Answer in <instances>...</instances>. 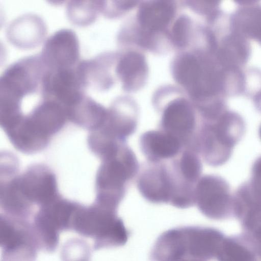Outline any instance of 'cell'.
<instances>
[{
    "mask_svg": "<svg viewBox=\"0 0 261 261\" xmlns=\"http://www.w3.org/2000/svg\"><path fill=\"white\" fill-rule=\"evenodd\" d=\"M18 170L1 179V206L9 216L25 219L34 205L39 208L60 194L56 175L48 166L34 164L20 174Z\"/></svg>",
    "mask_w": 261,
    "mask_h": 261,
    "instance_id": "6da1fadb",
    "label": "cell"
},
{
    "mask_svg": "<svg viewBox=\"0 0 261 261\" xmlns=\"http://www.w3.org/2000/svg\"><path fill=\"white\" fill-rule=\"evenodd\" d=\"M225 238L219 230L188 226L174 228L161 234L150 253V261H174L191 258L216 259Z\"/></svg>",
    "mask_w": 261,
    "mask_h": 261,
    "instance_id": "7a4b0ae2",
    "label": "cell"
},
{
    "mask_svg": "<svg viewBox=\"0 0 261 261\" xmlns=\"http://www.w3.org/2000/svg\"><path fill=\"white\" fill-rule=\"evenodd\" d=\"M100 160L96 175L95 202L118 209L139 171V162L126 142Z\"/></svg>",
    "mask_w": 261,
    "mask_h": 261,
    "instance_id": "3957f363",
    "label": "cell"
},
{
    "mask_svg": "<svg viewBox=\"0 0 261 261\" xmlns=\"http://www.w3.org/2000/svg\"><path fill=\"white\" fill-rule=\"evenodd\" d=\"M117 209L94 202L87 206L80 203L74 210L69 230L95 241V249L124 245L130 232L117 215Z\"/></svg>",
    "mask_w": 261,
    "mask_h": 261,
    "instance_id": "277c9868",
    "label": "cell"
},
{
    "mask_svg": "<svg viewBox=\"0 0 261 261\" xmlns=\"http://www.w3.org/2000/svg\"><path fill=\"white\" fill-rule=\"evenodd\" d=\"M46 71L39 54L21 59L6 68L0 78V95L22 101L28 95L40 91Z\"/></svg>",
    "mask_w": 261,
    "mask_h": 261,
    "instance_id": "5b68a950",
    "label": "cell"
},
{
    "mask_svg": "<svg viewBox=\"0 0 261 261\" xmlns=\"http://www.w3.org/2000/svg\"><path fill=\"white\" fill-rule=\"evenodd\" d=\"M195 205L204 216L216 220L234 216L233 196L230 186L222 177L205 174L200 177L195 190Z\"/></svg>",
    "mask_w": 261,
    "mask_h": 261,
    "instance_id": "8992f818",
    "label": "cell"
},
{
    "mask_svg": "<svg viewBox=\"0 0 261 261\" xmlns=\"http://www.w3.org/2000/svg\"><path fill=\"white\" fill-rule=\"evenodd\" d=\"M46 70L40 89L42 99H51L63 105L67 109L85 94L84 81L78 68Z\"/></svg>",
    "mask_w": 261,
    "mask_h": 261,
    "instance_id": "52a82bcc",
    "label": "cell"
},
{
    "mask_svg": "<svg viewBox=\"0 0 261 261\" xmlns=\"http://www.w3.org/2000/svg\"><path fill=\"white\" fill-rule=\"evenodd\" d=\"M137 188L142 197L154 204H169L173 194V184L167 161H147L140 168Z\"/></svg>",
    "mask_w": 261,
    "mask_h": 261,
    "instance_id": "ba28073f",
    "label": "cell"
},
{
    "mask_svg": "<svg viewBox=\"0 0 261 261\" xmlns=\"http://www.w3.org/2000/svg\"><path fill=\"white\" fill-rule=\"evenodd\" d=\"M138 118L137 109L134 105L116 101L108 109L104 122L92 133L104 143L126 142L137 128Z\"/></svg>",
    "mask_w": 261,
    "mask_h": 261,
    "instance_id": "9c48e42d",
    "label": "cell"
},
{
    "mask_svg": "<svg viewBox=\"0 0 261 261\" xmlns=\"http://www.w3.org/2000/svg\"><path fill=\"white\" fill-rule=\"evenodd\" d=\"M39 55L46 70L75 67L80 62L76 34L67 29L56 32L45 41Z\"/></svg>",
    "mask_w": 261,
    "mask_h": 261,
    "instance_id": "30bf717a",
    "label": "cell"
},
{
    "mask_svg": "<svg viewBox=\"0 0 261 261\" xmlns=\"http://www.w3.org/2000/svg\"><path fill=\"white\" fill-rule=\"evenodd\" d=\"M198 125L194 108L186 100L178 99L164 108L159 129L175 137L185 148H189Z\"/></svg>",
    "mask_w": 261,
    "mask_h": 261,
    "instance_id": "8fae6325",
    "label": "cell"
},
{
    "mask_svg": "<svg viewBox=\"0 0 261 261\" xmlns=\"http://www.w3.org/2000/svg\"><path fill=\"white\" fill-rule=\"evenodd\" d=\"M47 28L39 16L28 13L16 18L6 31L8 41L15 47L30 49L39 46L44 40Z\"/></svg>",
    "mask_w": 261,
    "mask_h": 261,
    "instance_id": "7c38bea8",
    "label": "cell"
},
{
    "mask_svg": "<svg viewBox=\"0 0 261 261\" xmlns=\"http://www.w3.org/2000/svg\"><path fill=\"white\" fill-rule=\"evenodd\" d=\"M139 144L147 161L161 162L178 155L185 148L182 143L173 136L158 129L142 134Z\"/></svg>",
    "mask_w": 261,
    "mask_h": 261,
    "instance_id": "4fadbf2b",
    "label": "cell"
},
{
    "mask_svg": "<svg viewBox=\"0 0 261 261\" xmlns=\"http://www.w3.org/2000/svg\"><path fill=\"white\" fill-rule=\"evenodd\" d=\"M242 5L231 16V32L242 37L258 41L261 44V6L258 4Z\"/></svg>",
    "mask_w": 261,
    "mask_h": 261,
    "instance_id": "5bb4252c",
    "label": "cell"
},
{
    "mask_svg": "<svg viewBox=\"0 0 261 261\" xmlns=\"http://www.w3.org/2000/svg\"><path fill=\"white\" fill-rule=\"evenodd\" d=\"M250 51L246 39L231 32L221 40L217 61L224 68H240L247 62Z\"/></svg>",
    "mask_w": 261,
    "mask_h": 261,
    "instance_id": "9a60e30c",
    "label": "cell"
},
{
    "mask_svg": "<svg viewBox=\"0 0 261 261\" xmlns=\"http://www.w3.org/2000/svg\"><path fill=\"white\" fill-rule=\"evenodd\" d=\"M110 56L101 54L95 58L80 61L79 63L86 88L91 87L95 90L107 89L112 84L109 73Z\"/></svg>",
    "mask_w": 261,
    "mask_h": 261,
    "instance_id": "2e32d148",
    "label": "cell"
},
{
    "mask_svg": "<svg viewBox=\"0 0 261 261\" xmlns=\"http://www.w3.org/2000/svg\"><path fill=\"white\" fill-rule=\"evenodd\" d=\"M147 66L144 57L136 52L124 55L119 61L116 72L125 89L133 90L140 86L146 75Z\"/></svg>",
    "mask_w": 261,
    "mask_h": 261,
    "instance_id": "e0dca14e",
    "label": "cell"
},
{
    "mask_svg": "<svg viewBox=\"0 0 261 261\" xmlns=\"http://www.w3.org/2000/svg\"><path fill=\"white\" fill-rule=\"evenodd\" d=\"M174 7L169 1H151L143 4L139 12L140 24L150 31L166 27L172 19Z\"/></svg>",
    "mask_w": 261,
    "mask_h": 261,
    "instance_id": "ac0fdd59",
    "label": "cell"
},
{
    "mask_svg": "<svg viewBox=\"0 0 261 261\" xmlns=\"http://www.w3.org/2000/svg\"><path fill=\"white\" fill-rule=\"evenodd\" d=\"M258 257L242 234L225 237L219 251L217 261H258Z\"/></svg>",
    "mask_w": 261,
    "mask_h": 261,
    "instance_id": "d6986e66",
    "label": "cell"
},
{
    "mask_svg": "<svg viewBox=\"0 0 261 261\" xmlns=\"http://www.w3.org/2000/svg\"><path fill=\"white\" fill-rule=\"evenodd\" d=\"M100 1H72L66 5V13L68 20L79 27H86L92 23L100 12Z\"/></svg>",
    "mask_w": 261,
    "mask_h": 261,
    "instance_id": "ffe728a7",
    "label": "cell"
},
{
    "mask_svg": "<svg viewBox=\"0 0 261 261\" xmlns=\"http://www.w3.org/2000/svg\"><path fill=\"white\" fill-rule=\"evenodd\" d=\"M201 70V62L189 54L183 55L178 58L173 66V74L177 82L191 90L198 83Z\"/></svg>",
    "mask_w": 261,
    "mask_h": 261,
    "instance_id": "44dd1931",
    "label": "cell"
},
{
    "mask_svg": "<svg viewBox=\"0 0 261 261\" xmlns=\"http://www.w3.org/2000/svg\"><path fill=\"white\" fill-rule=\"evenodd\" d=\"M242 235L253 248L257 257L261 259V210L253 212L241 222Z\"/></svg>",
    "mask_w": 261,
    "mask_h": 261,
    "instance_id": "7402d4cb",
    "label": "cell"
},
{
    "mask_svg": "<svg viewBox=\"0 0 261 261\" xmlns=\"http://www.w3.org/2000/svg\"><path fill=\"white\" fill-rule=\"evenodd\" d=\"M190 22L186 17H181L175 23L172 29L173 37L179 46L187 44Z\"/></svg>",
    "mask_w": 261,
    "mask_h": 261,
    "instance_id": "603a6c76",
    "label": "cell"
},
{
    "mask_svg": "<svg viewBox=\"0 0 261 261\" xmlns=\"http://www.w3.org/2000/svg\"><path fill=\"white\" fill-rule=\"evenodd\" d=\"M251 184L261 193V156L254 162L251 168Z\"/></svg>",
    "mask_w": 261,
    "mask_h": 261,
    "instance_id": "cb8c5ba5",
    "label": "cell"
},
{
    "mask_svg": "<svg viewBox=\"0 0 261 261\" xmlns=\"http://www.w3.org/2000/svg\"><path fill=\"white\" fill-rule=\"evenodd\" d=\"M174 261H204L202 260H200L196 258H181L178 260H174Z\"/></svg>",
    "mask_w": 261,
    "mask_h": 261,
    "instance_id": "d4e9b609",
    "label": "cell"
},
{
    "mask_svg": "<svg viewBox=\"0 0 261 261\" xmlns=\"http://www.w3.org/2000/svg\"><path fill=\"white\" fill-rule=\"evenodd\" d=\"M258 133H259V138L261 140V124L260 125V126L259 127Z\"/></svg>",
    "mask_w": 261,
    "mask_h": 261,
    "instance_id": "484cf974",
    "label": "cell"
}]
</instances>
